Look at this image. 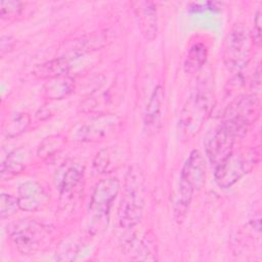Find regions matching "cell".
<instances>
[{
	"mask_svg": "<svg viewBox=\"0 0 262 262\" xmlns=\"http://www.w3.org/2000/svg\"><path fill=\"white\" fill-rule=\"evenodd\" d=\"M214 104V91L207 85H199L185 101L178 118L177 135L180 141L187 142L201 131Z\"/></svg>",
	"mask_w": 262,
	"mask_h": 262,
	"instance_id": "6da1fadb",
	"label": "cell"
},
{
	"mask_svg": "<svg viewBox=\"0 0 262 262\" xmlns=\"http://www.w3.org/2000/svg\"><path fill=\"white\" fill-rule=\"evenodd\" d=\"M145 178L137 165L129 167L124 182V192L118 209V221L126 230L135 227L143 217L145 204Z\"/></svg>",
	"mask_w": 262,
	"mask_h": 262,
	"instance_id": "7a4b0ae2",
	"label": "cell"
},
{
	"mask_svg": "<svg viewBox=\"0 0 262 262\" xmlns=\"http://www.w3.org/2000/svg\"><path fill=\"white\" fill-rule=\"evenodd\" d=\"M206 181V163L202 154L193 149L180 171L179 183L174 198L173 208L179 212H186L189 209L192 195L200 190Z\"/></svg>",
	"mask_w": 262,
	"mask_h": 262,
	"instance_id": "3957f363",
	"label": "cell"
},
{
	"mask_svg": "<svg viewBox=\"0 0 262 262\" xmlns=\"http://www.w3.org/2000/svg\"><path fill=\"white\" fill-rule=\"evenodd\" d=\"M259 160L256 147L232 150L225 159L215 166L214 177L220 188H229L250 173Z\"/></svg>",
	"mask_w": 262,
	"mask_h": 262,
	"instance_id": "277c9868",
	"label": "cell"
},
{
	"mask_svg": "<svg viewBox=\"0 0 262 262\" xmlns=\"http://www.w3.org/2000/svg\"><path fill=\"white\" fill-rule=\"evenodd\" d=\"M7 233L23 255H34L41 251L50 236L49 228L33 219H23L10 224Z\"/></svg>",
	"mask_w": 262,
	"mask_h": 262,
	"instance_id": "5b68a950",
	"label": "cell"
},
{
	"mask_svg": "<svg viewBox=\"0 0 262 262\" xmlns=\"http://www.w3.org/2000/svg\"><path fill=\"white\" fill-rule=\"evenodd\" d=\"M252 45L249 30L242 24H235L227 36L223 51V62L228 72L236 74L247 67Z\"/></svg>",
	"mask_w": 262,
	"mask_h": 262,
	"instance_id": "8992f818",
	"label": "cell"
},
{
	"mask_svg": "<svg viewBox=\"0 0 262 262\" xmlns=\"http://www.w3.org/2000/svg\"><path fill=\"white\" fill-rule=\"evenodd\" d=\"M246 131L232 123L221 120L218 125L206 138L205 150L212 165L217 166L225 159L233 148L238 138H242Z\"/></svg>",
	"mask_w": 262,
	"mask_h": 262,
	"instance_id": "52a82bcc",
	"label": "cell"
},
{
	"mask_svg": "<svg viewBox=\"0 0 262 262\" xmlns=\"http://www.w3.org/2000/svg\"><path fill=\"white\" fill-rule=\"evenodd\" d=\"M260 112V101L256 94L242 95L230 102L225 108L222 120L230 122L248 131L250 125L256 121Z\"/></svg>",
	"mask_w": 262,
	"mask_h": 262,
	"instance_id": "ba28073f",
	"label": "cell"
},
{
	"mask_svg": "<svg viewBox=\"0 0 262 262\" xmlns=\"http://www.w3.org/2000/svg\"><path fill=\"white\" fill-rule=\"evenodd\" d=\"M120 191V181L116 177L101 179L96 183L90 196L89 212L94 219H103Z\"/></svg>",
	"mask_w": 262,
	"mask_h": 262,
	"instance_id": "9c48e42d",
	"label": "cell"
},
{
	"mask_svg": "<svg viewBox=\"0 0 262 262\" xmlns=\"http://www.w3.org/2000/svg\"><path fill=\"white\" fill-rule=\"evenodd\" d=\"M121 120L112 114L98 115L83 124L76 132L75 138L83 142H96L112 135L120 126Z\"/></svg>",
	"mask_w": 262,
	"mask_h": 262,
	"instance_id": "30bf717a",
	"label": "cell"
},
{
	"mask_svg": "<svg viewBox=\"0 0 262 262\" xmlns=\"http://www.w3.org/2000/svg\"><path fill=\"white\" fill-rule=\"evenodd\" d=\"M19 209L26 212H36L44 209L50 200L46 189L37 181H27L19 185L17 190Z\"/></svg>",
	"mask_w": 262,
	"mask_h": 262,
	"instance_id": "8fae6325",
	"label": "cell"
},
{
	"mask_svg": "<svg viewBox=\"0 0 262 262\" xmlns=\"http://www.w3.org/2000/svg\"><path fill=\"white\" fill-rule=\"evenodd\" d=\"M136 23L142 37L147 41H152L158 35V10L154 2L133 1L131 3Z\"/></svg>",
	"mask_w": 262,
	"mask_h": 262,
	"instance_id": "7c38bea8",
	"label": "cell"
},
{
	"mask_svg": "<svg viewBox=\"0 0 262 262\" xmlns=\"http://www.w3.org/2000/svg\"><path fill=\"white\" fill-rule=\"evenodd\" d=\"M85 167L81 163H68L57 172L56 186L61 198L72 196L81 185L84 178Z\"/></svg>",
	"mask_w": 262,
	"mask_h": 262,
	"instance_id": "4fadbf2b",
	"label": "cell"
},
{
	"mask_svg": "<svg viewBox=\"0 0 262 262\" xmlns=\"http://www.w3.org/2000/svg\"><path fill=\"white\" fill-rule=\"evenodd\" d=\"M124 249L127 255H130L132 260L155 261L158 260V250L154 236L150 233L142 235L140 238L133 235L124 244Z\"/></svg>",
	"mask_w": 262,
	"mask_h": 262,
	"instance_id": "5bb4252c",
	"label": "cell"
},
{
	"mask_svg": "<svg viewBox=\"0 0 262 262\" xmlns=\"http://www.w3.org/2000/svg\"><path fill=\"white\" fill-rule=\"evenodd\" d=\"M74 91L75 80L68 75L49 79L42 87V95L49 100L67 98Z\"/></svg>",
	"mask_w": 262,
	"mask_h": 262,
	"instance_id": "9a60e30c",
	"label": "cell"
},
{
	"mask_svg": "<svg viewBox=\"0 0 262 262\" xmlns=\"http://www.w3.org/2000/svg\"><path fill=\"white\" fill-rule=\"evenodd\" d=\"M71 69V60L61 55L43 63L37 64L32 71V75L41 80H49L59 76L68 75Z\"/></svg>",
	"mask_w": 262,
	"mask_h": 262,
	"instance_id": "2e32d148",
	"label": "cell"
},
{
	"mask_svg": "<svg viewBox=\"0 0 262 262\" xmlns=\"http://www.w3.org/2000/svg\"><path fill=\"white\" fill-rule=\"evenodd\" d=\"M163 103L164 89L159 85L154 89L144 113V124L151 131H157L161 127Z\"/></svg>",
	"mask_w": 262,
	"mask_h": 262,
	"instance_id": "e0dca14e",
	"label": "cell"
},
{
	"mask_svg": "<svg viewBox=\"0 0 262 262\" xmlns=\"http://www.w3.org/2000/svg\"><path fill=\"white\" fill-rule=\"evenodd\" d=\"M208 58V47L202 43L198 42L190 46L183 62V69L186 74L198 73L206 63Z\"/></svg>",
	"mask_w": 262,
	"mask_h": 262,
	"instance_id": "ac0fdd59",
	"label": "cell"
},
{
	"mask_svg": "<svg viewBox=\"0 0 262 262\" xmlns=\"http://www.w3.org/2000/svg\"><path fill=\"white\" fill-rule=\"evenodd\" d=\"M27 152L24 149H17L10 152L1 164V179H9L19 174L26 167Z\"/></svg>",
	"mask_w": 262,
	"mask_h": 262,
	"instance_id": "d6986e66",
	"label": "cell"
},
{
	"mask_svg": "<svg viewBox=\"0 0 262 262\" xmlns=\"http://www.w3.org/2000/svg\"><path fill=\"white\" fill-rule=\"evenodd\" d=\"M31 119L27 113H14L7 118L3 124L2 132L7 138H14L26 132L30 126Z\"/></svg>",
	"mask_w": 262,
	"mask_h": 262,
	"instance_id": "ffe728a7",
	"label": "cell"
},
{
	"mask_svg": "<svg viewBox=\"0 0 262 262\" xmlns=\"http://www.w3.org/2000/svg\"><path fill=\"white\" fill-rule=\"evenodd\" d=\"M64 138L61 135H51L42 140L37 149V155L40 158L46 159L56 154L63 145Z\"/></svg>",
	"mask_w": 262,
	"mask_h": 262,
	"instance_id": "44dd1931",
	"label": "cell"
},
{
	"mask_svg": "<svg viewBox=\"0 0 262 262\" xmlns=\"http://www.w3.org/2000/svg\"><path fill=\"white\" fill-rule=\"evenodd\" d=\"M26 4L21 1H1L0 3V16L2 19L11 20L18 16Z\"/></svg>",
	"mask_w": 262,
	"mask_h": 262,
	"instance_id": "7402d4cb",
	"label": "cell"
},
{
	"mask_svg": "<svg viewBox=\"0 0 262 262\" xmlns=\"http://www.w3.org/2000/svg\"><path fill=\"white\" fill-rule=\"evenodd\" d=\"M19 209L17 198L2 192L0 196V215L1 218H7L13 215Z\"/></svg>",
	"mask_w": 262,
	"mask_h": 262,
	"instance_id": "603a6c76",
	"label": "cell"
},
{
	"mask_svg": "<svg viewBox=\"0 0 262 262\" xmlns=\"http://www.w3.org/2000/svg\"><path fill=\"white\" fill-rule=\"evenodd\" d=\"M111 165V157H110V150L107 148L100 149L92 163L93 170L96 173H105L107 171L108 166Z\"/></svg>",
	"mask_w": 262,
	"mask_h": 262,
	"instance_id": "cb8c5ba5",
	"label": "cell"
},
{
	"mask_svg": "<svg viewBox=\"0 0 262 262\" xmlns=\"http://www.w3.org/2000/svg\"><path fill=\"white\" fill-rule=\"evenodd\" d=\"M261 16H262V12H261V7H259L255 19H254V28L251 34V38H252V42L254 45H256L257 47H260L261 45Z\"/></svg>",
	"mask_w": 262,
	"mask_h": 262,
	"instance_id": "d4e9b609",
	"label": "cell"
},
{
	"mask_svg": "<svg viewBox=\"0 0 262 262\" xmlns=\"http://www.w3.org/2000/svg\"><path fill=\"white\" fill-rule=\"evenodd\" d=\"M14 44V40L10 36H2L1 38V54L8 52Z\"/></svg>",
	"mask_w": 262,
	"mask_h": 262,
	"instance_id": "484cf974",
	"label": "cell"
}]
</instances>
